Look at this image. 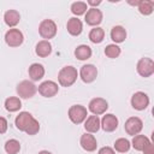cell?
<instances>
[{
  "instance_id": "obj_1",
  "label": "cell",
  "mask_w": 154,
  "mask_h": 154,
  "mask_svg": "<svg viewBox=\"0 0 154 154\" xmlns=\"http://www.w3.org/2000/svg\"><path fill=\"white\" fill-rule=\"evenodd\" d=\"M78 77L77 69L73 66H64L58 73V82L61 87H71Z\"/></svg>"
},
{
  "instance_id": "obj_2",
  "label": "cell",
  "mask_w": 154,
  "mask_h": 154,
  "mask_svg": "<svg viewBox=\"0 0 154 154\" xmlns=\"http://www.w3.org/2000/svg\"><path fill=\"white\" fill-rule=\"evenodd\" d=\"M57 24L52 19H43L38 25V34L42 38L48 41L49 38H53L57 35Z\"/></svg>"
},
{
  "instance_id": "obj_3",
  "label": "cell",
  "mask_w": 154,
  "mask_h": 154,
  "mask_svg": "<svg viewBox=\"0 0 154 154\" xmlns=\"http://www.w3.org/2000/svg\"><path fill=\"white\" fill-rule=\"evenodd\" d=\"M69 118L73 124H81L87 119L88 111L82 105H72L69 108Z\"/></svg>"
},
{
  "instance_id": "obj_4",
  "label": "cell",
  "mask_w": 154,
  "mask_h": 154,
  "mask_svg": "<svg viewBox=\"0 0 154 154\" xmlns=\"http://www.w3.org/2000/svg\"><path fill=\"white\" fill-rule=\"evenodd\" d=\"M16 90H17V94H18L19 97L30 99L36 94L37 88L31 81H22V82H19L17 84V89Z\"/></svg>"
},
{
  "instance_id": "obj_5",
  "label": "cell",
  "mask_w": 154,
  "mask_h": 154,
  "mask_svg": "<svg viewBox=\"0 0 154 154\" xmlns=\"http://www.w3.org/2000/svg\"><path fill=\"white\" fill-rule=\"evenodd\" d=\"M136 70L141 77H150L154 73V61L150 58H141L137 63Z\"/></svg>"
},
{
  "instance_id": "obj_6",
  "label": "cell",
  "mask_w": 154,
  "mask_h": 154,
  "mask_svg": "<svg viewBox=\"0 0 154 154\" xmlns=\"http://www.w3.org/2000/svg\"><path fill=\"white\" fill-rule=\"evenodd\" d=\"M23 41H24V36L19 29L12 28L7 30L5 34V42L10 47H19L23 43Z\"/></svg>"
},
{
  "instance_id": "obj_7",
  "label": "cell",
  "mask_w": 154,
  "mask_h": 154,
  "mask_svg": "<svg viewBox=\"0 0 154 154\" xmlns=\"http://www.w3.org/2000/svg\"><path fill=\"white\" fill-rule=\"evenodd\" d=\"M124 129L128 135H131V136L138 135L143 129V122L138 117H130L126 119L124 124Z\"/></svg>"
},
{
  "instance_id": "obj_8",
  "label": "cell",
  "mask_w": 154,
  "mask_h": 154,
  "mask_svg": "<svg viewBox=\"0 0 154 154\" xmlns=\"http://www.w3.org/2000/svg\"><path fill=\"white\" fill-rule=\"evenodd\" d=\"M88 108L94 116H100V114H103L107 111L108 102L102 97H94V99L90 100V102L88 105Z\"/></svg>"
},
{
  "instance_id": "obj_9",
  "label": "cell",
  "mask_w": 154,
  "mask_h": 154,
  "mask_svg": "<svg viewBox=\"0 0 154 154\" xmlns=\"http://www.w3.org/2000/svg\"><path fill=\"white\" fill-rule=\"evenodd\" d=\"M79 77L84 83H91L97 77V69L93 64L83 65L79 70Z\"/></svg>"
},
{
  "instance_id": "obj_10",
  "label": "cell",
  "mask_w": 154,
  "mask_h": 154,
  "mask_svg": "<svg viewBox=\"0 0 154 154\" xmlns=\"http://www.w3.org/2000/svg\"><path fill=\"white\" fill-rule=\"evenodd\" d=\"M37 90H38V93H40L43 97H53V96H55V95L58 94L59 87H58V84H57L55 82H53V81H45V82H42V83L38 85Z\"/></svg>"
},
{
  "instance_id": "obj_11",
  "label": "cell",
  "mask_w": 154,
  "mask_h": 154,
  "mask_svg": "<svg viewBox=\"0 0 154 154\" xmlns=\"http://www.w3.org/2000/svg\"><path fill=\"white\" fill-rule=\"evenodd\" d=\"M149 105V97L143 91H136L131 96V106L137 111H143Z\"/></svg>"
},
{
  "instance_id": "obj_12",
  "label": "cell",
  "mask_w": 154,
  "mask_h": 154,
  "mask_svg": "<svg viewBox=\"0 0 154 154\" xmlns=\"http://www.w3.org/2000/svg\"><path fill=\"white\" fill-rule=\"evenodd\" d=\"M34 117L29 113V112H20L17 117H16V119H14V125H16V128L18 129V130H20V131H26L28 130V128L30 126V124L34 122Z\"/></svg>"
},
{
  "instance_id": "obj_13",
  "label": "cell",
  "mask_w": 154,
  "mask_h": 154,
  "mask_svg": "<svg viewBox=\"0 0 154 154\" xmlns=\"http://www.w3.org/2000/svg\"><path fill=\"white\" fill-rule=\"evenodd\" d=\"M84 19H85V23L88 25L97 26L102 22V12L96 7H91L85 12Z\"/></svg>"
},
{
  "instance_id": "obj_14",
  "label": "cell",
  "mask_w": 154,
  "mask_h": 154,
  "mask_svg": "<svg viewBox=\"0 0 154 154\" xmlns=\"http://www.w3.org/2000/svg\"><path fill=\"white\" fill-rule=\"evenodd\" d=\"M100 126L106 132H112L118 128V118L112 113H107L100 120Z\"/></svg>"
},
{
  "instance_id": "obj_15",
  "label": "cell",
  "mask_w": 154,
  "mask_h": 154,
  "mask_svg": "<svg viewBox=\"0 0 154 154\" xmlns=\"http://www.w3.org/2000/svg\"><path fill=\"white\" fill-rule=\"evenodd\" d=\"M79 143H81V147L87 152H94L96 149V147H97L96 138L94 137V135H91L89 132H85V134H83L81 136Z\"/></svg>"
},
{
  "instance_id": "obj_16",
  "label": "cell",
  "mask_w": 154,
  "mask_h": 154,
  "mask_svg": "<svg viewBox=\"0 0 154 154\" xmlns=\"http://www.w3.org/2000/svg\"><path fill=\"white\" fill-rule=\"evenodd\" d=\"M66 29H67V31H69L70 35L78 36L82 32V30H83V24H82L81 19H78L77 17H72V18H70L67 20Z\"/></svg>"
},
{
  "instance_id": "obj_17",
  "label": "cell",
  "mask_w": 154,
  "mask_h": 154,
  "mask_svg": "<svg viewBox=\"0 0 154 154\" xmlns=\"http://www.w3.org/2000/svg\"><path fill=\"white\" fill-rule=\"evenodd\" d=\"M29 77L31 81H40L43 76H45V67L42 64H38V63H34L29 66Z\"/></svg>"
},
{
  "instance_id": "obj_18",
  "label": "cell",
  "mask_w": 154,
  "mask_h": 154,
  "mask_svg": "<svg viewBox=\"0 0 154 154\" xmlns=\"http://www.w3.org/2000/svg\"><path fill=\"white\" fill-rule=\"evenodd\" d=\"M100 118L97 116H89L87 117L85 122H84V129L89 132V134H95L99 131L100 129Z\"/></svg>"
},
{
  "instance_id": "obj_19",
  "label": "cell",
  "mask_w": 154,
  "mask_h": 154,
  "mask_svg": "<svg viewBox=\"0 0 154 154\" xmlns=\"http://www.w3.org/2000/svg\"><path fill=\"white\" fill-rule=\"evenodd\" d=\"M35 53L40 57V58H46L52 53V45L49 41L42 40L40 42H37L36 47H35Z\"/></svg>"
},
{
  "instance_id": "obj_20",
  "label": "cell",
  "mask_w": 154,
  "mask_h": 154,
  "mask_svg": "<svg viewBox=\"0 0 154 154\" xmlns=\"http://www.w3.org/2000/svg\"><path fill=\"white\" fill-rule=\"evenodd\" d=\"M4 20H5L6 25H8L10 28H13V26H16L19 23L20 14L16 10H7L5 12V14H4Z\"/></svg>"
},
{
  "instance_id": "obj_21",
  "label": "cell",
  "mask_w": 154,
  "mask_h": 154,
  "mask_svg": "<svg viewBox=\"0 0 154 154\" xmlns=\"http://www.w3.org/2000/svg\"><path fill=\"white\" fill-rule=\"evenodd\" d=\"M111 38L116 43H122L126 38V30L122 25H116L111 30Z\"/></svg>"
},
{
  "instance_id": "obj_22",
  "label": "cell",
  "mask_w": 154,
  "mask_h": 154,
  "mask_svg": "<svg viewBox=\"0 0 154 154\" xmlns=\"http://www.w3.org/2000/svg\"><path fill=\"white\" fill-rule=\"evenodd\" d=\"M22 107V101L17 96H10L5 100V108L8 112H17Z\"/></svg>"
},
{
  "instance_id": "obj_23",
  "label": "cell",
  "mask_w": 154,
  "mask_h": 154,
  "mask_svg": "<svg viewBox=\"0 0 154 154\" xmlns=\"http://www.w3.org/2000/svg\"><path fill=\"white\" fill-rule=\"evenodd\" d=\"M75 57L78 60H87L91 57V48L87 45H79L75 49Z\"/></svg>"
},
{
  "instance_id": "obj_24",
  "label": "cell",
  "mask_w": 154,
  "mask_h": 154,
  "mask_svg": "<svg viewBox=\"0 0 154 154\" xmlns=\"http://www.w3.org/2000/svg\"><path fill=\"white\" fill-rule=\"evenodd\" d=\"M105 38V30L100 26H95L89 32V40L93 43H101Z\"/></svg>"
},
{
  "instance_id": "obj_25",
  "label": "cell",
  "mask_w": 154,
  "mask_h": 154,
  "mask_svg": "<svg viewBox=\"0 0 154 154\" xmlns=\"http://www.w3.org/2000/svg\"><path fill=\"white\" fill-rule=\"evenodd\" d=\"M137 8H138L141 14L149 16V14H152V12L154 10V1H152V0H140V2L137 5Z\"/></svg>"
},
{
  "instance_id": "obj_26",
  "label": "cell",
  "mask_w": 154,
  "mask_h": 154,
  "mask_svg": "<svg viewBox=\"0 0 154 154\" xmlns=\"http://www.w3.org/2000/svg\"><path fill=\"white\" fill-rule=\"evenodd\" d=\"M149 138L144 135H135L131 142V146L136 149V150H143V148L149 143Z\"/></svg>"
},
{
  "instance_id": "obj_27",
  "label": "cell",
  "mask_w": 154,
  "mask_h": 154,
  "mask_svg": "<svg viewBox=\"0 0 154 154\" xmlns=\"http://www.w3.org/2000/svg\"><path fill=\"white\" fill-rule=\"evenodd\" d=\"M5 150H6L7 154H17L20 150V143H19V141H17L14 138H11V140L6 141V143H5Z\"/></svg>"
},
{
  "instance_id": "obj_28",
  "label": "cell",
  "mask_w": 154,
  "mask_h": 154,
  "mask_svg": "<svg viewBox=\"0 0 154 154\" xmlns=\"http://www.w3.org/2000/svg\"><path fill=\"white\" fill-rule=\"evenodd\" d=\"M130 147H131L130 141L126 140V138H124V137H120V138H118V140L114 142V149H116L117 152H119V153H125V152H128V150L130 149Z\"/></svg>"
},
{
  "instance_id": "obj_29",
  "label": "cell",
  "mask_w": 154,
  "mask_h": 154,
  "mask_svg": "<svg viewBox=\"0 0 154 154\" xmlns=\"http://www.w3.org/2000/svg\"><path fill=\"white\" fill-rule=\"evenodd\" d=\"M88 7H87V2L84 1H76L71 5V12L76 16H82L85 14Z\"/></svg>"
},
{
  "instance_id": "obj_30",
  "label": "cell",
  "mask_w": 154,
  "mask_h": 154,
  "mask_svg": "<svg viewBox=\"0 0 154 154\" xmlns=\"http://www.w3.org/2000/svg\"><path fill=\"white\" fill-rule=\"evenodd\" d=\"M105 55L111 58V59H116L120 55V47L117 46L116 43H112V45H108L106 46L105 48Z\"/></svg>"
},
{
  "instance_id": "obj_31",
  "label": "cell",
  "mask_w": 154,
  "mask_h": 154,
  "mask_svg": "<svg viewBox=\"0 0 154 154\" xmlns=\"http://www.w3.org/2000/svg\"><path fill=\"white\" fill-rule=\"evenodd\" d=\"M38 130H40V123L36 120V119H34V122L30 124V126L28 128V130L25 131L28 135H36L37 132H38Z\"/></svg>"
},
{
  "instance_id": "obj_32",
  "label": "cell",
  "mask_w": 154,
  "mask_h": 154,
  "mask_svg": "<svg viewBox=\"0 0 154 154\" xmlns=\"http://www.w3.org/2000/svg\"><path fill=\"white\" fill-rule=\"evenodd\" d=\"M7 128H8V124H7L6 118L0 117V134H5L7 131Z\"/></svg>"
},
{
  "instance_id": "obj_33",
  "label": "cell",
  "mask_w": 154,
  "mask_h": 154,
  "mask_svg": "<svg viewBox=\"0 0 154 154\" xmlns=\"http://www.w3.org/2000/svg\"><path fill=\"white\" fill-rule=\"evenodd\" d=\"M97 154H116V152H114V149L113 148H111V147H102V148H100L99 149V152H97Z\"/></svg>"
},
{
  "instance_id": "obj_34",
  "label": "cell",
  "mask_w": 154,
  "mask_h": 154,
  "mask_svg": "<svg viewBox=\"0 0 154 154\" xmlns=\"http://www.w3.org/2000/svg\"><path fill=\"white\" fill-rule=\"evenodd\" d=\"M143 154H154V150H153V143L149 142L144 148H143Z\"/></svg>"
},
{
  "instance_id": "obj_35",
  "label": "cell",
  "mask_w": 154,
  "mask_h": 154,
  "mask_svg": "<svg viewBox=\"0 0 154 154\" xmlns=\"http://www.w3.org/2000/svg\"><path fill=\"white\" fill-rule=\"evenodd\" d=\"M101 4V0H97V1H95V0H89V1H87V5H91V6H97V5H100Z\"/></svg>"
},
{
  "instance_id": "obj_36",
  "label": "cell",
  "mask_w": 154,
  "mask_h": 154,
  "mask_svg": "<svg viewBox=\"0 0 154 154\" xmlns=\"http://www.w3.org/2000/svg\"><path fill=\"white\" fill-rule=\"evenodd\" d=\"M38 154H52V153L48 150H41V152H38Z\"/></svg>"
}]
</instances>
